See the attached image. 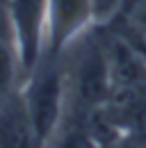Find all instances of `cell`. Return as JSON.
Segmentation results:
<instances>
[{"mask_svg":"<svg viewBox=\"0 0 146 148\" xmlns=\"http://www.w3.org/2000/svg\"><path fill=\"white\" fill-rule=\"evenodd\" d=\"M75 69H78L75 71V89H78L80 103H85L87 110L107 103L110 93H112V75H110L105 43L89 39L85 50L80 53Z\"/></svg>","mask_w":146,"mask_h":148,"instance_id":"3","label":"cell"},{"mask_svg":"<svg viewBox=\"0 0 146 148\" xmlns=\"http://www.w3.org/2000/svg\"><path fill=\"white\" fill-rule=\"evenodd\" d=\"M57 57L59 55L43 53L41 62L28 75V82L21 89L39 148H43L53 139L64 110V75L57 64Z\"/></svg>","mask_w":146,"mask_h":148,"instance_id":"1","label":"cell"},{"mask_svg":"<svg viewBox=\"0 0 146 148\" xmlns=\"http://www.w3.org/2000/svg\"><path fill=\"white\" fill-rule=\"evenodd\" d=\"M119 18H123V21H128L137 32H142L146 37V0L144 2H139L137 7H132L128 14H123V16H119Z\"/></svg>","mask_w":146,"mask_h":148,"instance_id":"8","label":"cell"},{"mask_svg":"<svg viewBox=\"0 0 146 148\" xmlns=\"http://www.w3.org/2000/svg\"><path fill=\"white\" fill-rule=\"evenodd\" d=\"M0 148H39L21 89L0 105Z\"/></svg>","mask_w":146,"mask_h":148,"instance_id":"5","label":"cell"},{"mask_svg":"<svg viewBox=\"0 0 146 148\" xmlns=\"http://www.w3.org/2000/svg\"><path fill=\"white\" fill-rule=\"evenodd\" d=\"M7 2H9V0H0V7H7Z\"/></svg>","mask_w":146,"mask_h":148,"instance_id":"10","label":"cell"},{"mask_svg":"<svg viewBox=\"0 0 146 148\" xmlns=\"http://www.w3.org/2000/svg\"><path fill=\"white\" fill-rule=\"evenodd\" d=\"M89 2H91L94 23L101 27L112 25L123 12V0H89Z\"/></svg>","mask_w":146,"mask_h":148,"instance_id":"7","label":"cell"},{"mask_svg":"<svg viewBox=\"0 0 146 148\" xmlns=\"http://www.w3.org/2000/svg\"><path fill=\"white\" fill-rule=\"evenodd\" d=\"M139 2H144V0H123V12H121V16H123V14H128L132 7H137Z\"/></svg>","mask_w":146,"mask_h":148,"instance_id":"9","label":"cell"},{"mask_svg":"<svg viewBox=\"0 0 146 148\" xmlns=\"http://www.w3.org/2000/svg\"><path fill=\"white\" fill-rule=\"evenodd\" d=\"M18 73H23V71H21V62L16 55V46L7 43L0 37V105H5L18 91Z\"/></svg>","mask_w":146,"mask_h":148,"instance_id":"6","label":"cell"},{"mask_svg":"<svg viewBox=\"0 0 146 148\" xmlns=\"http://www.w3.org/2000/svg\"><path fill=\"white\" fill-rule=\"evenodd\" d=\"M94 23L89 0H48V30L46 53L62 55V50L75 41Z\"/></svg>","mask_w":146,"mask_h":148,"instance_id":"4","label":"cell"},{"mask_svg":"<svg viewBox=\"0 0 146 148\" xmlns=\"http://www.w3.org/2000/svg\"><path fill=\"white\" fill-rule=\"evenodd\" d=\"M5 9L12 25L21 71L30 75L46 53L48 0H9Z\"/></svg>","mask_w":146,"mask_h":148,"instance_id":"2","label":"cell"}]
</instances>
